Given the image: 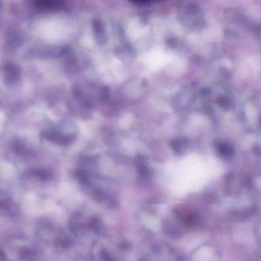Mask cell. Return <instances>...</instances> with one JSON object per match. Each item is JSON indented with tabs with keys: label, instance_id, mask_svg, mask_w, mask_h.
<instances>
[{
	"label": "cell",
	"instance_id": "1",
	"mask_svg": "<svg viewBox=\"0 0 261 261\" xmlns=\"http://www.w3.org/2000/svg\"><path fill=\"white\" fill-rule=\"evenodd\" d=\"M18 208L16 205L9 199L0 198V216L5 218H12L16 216Z\"/></svg>",
	"mask_w": 261,
	"mask_h": 261
},
{
	"label": "cell",
	"instance_id": "2",
	"mask_svg": "<svg viewBox=\"0 0 261 261\" xmlns=\"http://www.w3.org/2000/svg\"><path fill=\"white\" fill-rule=\"evenodd\" d=\"M6 256L3 251H0V261H6Z\"/></svg>",
	"mask_w": 261,
	"mask_h": 261
}]
</instances>
